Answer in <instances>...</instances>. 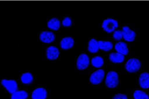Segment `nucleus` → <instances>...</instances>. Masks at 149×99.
<instances>
[{
	"instance_id": "nucleus-12",
	"label": "nucleus",
	"mask_w": 149,
	"mask_h": 99,
	"mask_svg": "<svg viewBox=\"0 0 149 99\" xmlns=\"http://www.w3.org/2000/svg\"><path fill=\"white\" fill-rule=\"evenodd\" d=\"M74 41L72 37H66L62 39L60 43V46L62 49L67 50L70 48L73 45Z\"/></svg>"
},
{
	"instance_id": "nucleus-23",
	"label": "nucleus",
	"mask_w": 149,
	"mask_h": 99,
	"mask_svg": "<svg viewBox=\"0 0 149 99\" xmlns=\"http://www.w3.org/2000/svg\"><path fill=\"white\" fill-rule=\"evenodd\" d=\"M62 23L64 26H69L71 24V20L69 17H66L62 20Z\"/></svg>"
},
{
	"instance_id": "nucleus-24",
	"label": "nucleus",
	"mask_w": 149,
	"mask_h": 99,
	"mask_svg": "<svg viewBox=\"0 0 149 99\" xmlns=\"http://www.w3.org/2000/svg\"><path fill=\"white\" fill-rule=\"evenodd\" d=\"M112 99H127V96L125 94H121V93H118L115 94Z\"/></svg>"
},
{
	"instance_id": "nucleus-11",
	"label": "nucleus",
	"mask_w": 149,
	"mask_h": 99,
	"mask_svg": "<svg viewBox=\"0 0 149 99\" xmlns=\"http://www.w3.org/2000/svg\"><path fill=\"white\" fill-rule=\"evenodd\" d=\"M47 97L46 90L42 87L35 89L31 94L32 99H45Z\"/></svg>"
},
{
	"instance_id": "nucleus-17",
	"label": "nucleus",
	"mask_w": 149,
	"mask_h": 99,
	"mask_svg": "<svg viewBox=\"0 0 149 99\" xmlns=\"http://www.w3.org/2000/svg\"><path fill=\"white\" fill-rule=\"evenodd\" d=\"M99 49L105 51H108L112 48V44L110 41H104L100 40L98 41Z\"/></svg>"
},
{
	"instance_id": "nucleus-16",
	"label": "nucleus",
	"mask_w": 149,
	"mask_h": 99,
	"mask_svg": "<svg viewBox=\"0 0 149 99\" xmlns=\"http://www.w3.org/2000/svg\"><path fill=\"white\" fill-rule=\"evenodd\" d=\"M47 26L54 30H57L60 26V22L56 18H52L47 23Z\"/></svg>"
},
{
	"instance_id": "nucleus-6",
	"label": "nucleus",
	"mask_w": 149,
	"mask_h": 99,
	"mask_svg": "<svg viewBox=\"0 0 149 99\" xmlns=\"http://www.w3.org/2000/svg\"><path fill=\"white\" fill-rule=\"evenodd\" d=\"M104 76V71L102 69H98L93 72L90 77V81L92 84H97L101 82Z\"/></svg>"
},
{
	"instance_id": "nucleus-22",
	"label": "nucleus",
	"mask_w": 149,
	"mask_h": 99,
	"mask_svg": "<svg viewBox=\"0 0 149 99\" xmlns=\"http://www.w3.org/2000/svg\"><path fill=\"white\" fill-rule=\"evenodd\" d=\"M113 37L115 40H119L123 37V33L121 30H116L113 32Z\"/></svg>"
},
{
	"instance_id": "nucleus-5",
	"label": "nucleus",
	"mask_w": 149,
	"mask_h": 99,
	"mask_svg": "<svg viewBox=\"0 0 149 99\" xmlns=\"http://www.w3.org/2000/svg\"><path fill=\"white\" fill-rule=\"evenodd\" d=\"M89 64V59L88 56L85 54H80L77 59L76 66L78 69L83 70L86 68Z\"/></svg>"
},
{
	"instance_id": "nucleus-21",
	"label": "nucleus",
	"mask_w": 149,
	"mask_h": 99,
	"mask_svg": "<svg viewBox=\"0 0 149 99\" xmlns=\"http://www.w3.org/2000/svg\"><path fill=\"white\" fill-rule=\"evenodd\" d=\"M21 81L22 83L24 84H29L33 80V76L29 72L24 73L21 76Z\"/></svg>"
},
{
	"instance_id": "nucleus-18",
	"label": "nucleus",
	"mask_w": 149,
	"mask_h": 99,
	"mask_svg": "<svg viewBox=\"0 0 149 99\" xmlns=\"http://www.w3.org/2000/svg\"><path fill=\"white\" fill-rule=\"evenodd\" d=\"M28 96L26 91L24 90L17 91L11 96V99H26Z\"/></svg>"
},
{
	"instance_id": "nucleus-20",
	"label": "nucleus",
	"mask_w": 149,
	"mask_h": 99,
	"mask_svg": "<svg viewBox=\"0 0 149 99\" xmlns=\"http://www.w3.org/2000/svg\"><path fill=\"white\" fill-rule=\"evenodd\" d=\"M91 64L95 68H100L103 65V59L100 56H94L91 59Z\"/></svg>"
},
{
	"instance_id": "nucleus-4",
	"label": "nucleus",
	"mask_w": 149,
	"mask_h": 99,
	"mask_svg": "<svg viewBox=\"0 0 149 99\" xmlns=\"http://www.w3.org/2000/svg\"><path fill=\"white\" fill-rule=\"evenodd\" d=\"M1 84L6 88L8 92L12 94L17 91V83L14 80L3 79L1 81Z\"/></svg>"
},
{
	"instance_id": "nucleus-15",
	"label": "nucleus",
	"mask_w": 149,
	"mask_h": 99,
	"mask_svg": "<svg viewBox=\"0 0 149 99\" xmlns=\"http://www.w3.org/2000/svg\"><path fill=\"white\" fill-rule=\"evenodd\" d=\"M98 49H99V47H98V41L94 38H91L88 41V51L92 53H95L98 51Z\"/></svg>"
},
{
	"instance_id": "nucleus-19",
	"label": "nucleus",
	"mask_w": 149,
	"mask_h": 99,
	"mask_svg": "<svg viewBox=\"0 0 149 99\" xmlns=\"http://www.w3.org/2000/svg\"><path fill=\"white\" fill-rule=\"evenodd\" d=\"M133 97L134 99H149L148 94L140 90H136L134 91Z\"/></svg>"
},
{
	"instance_id": "nucleus-1",
	"label": "nucleus",
	"mask_w": 149,
	"mask_h": 99,
	"mask_svg": "<svg viewBox=\"0 0 149 99\" xmlns=\"http://www.w3.org/2000/svg\"><path fill=\"white\" fill-rule=\"evenodd\" d=\"M118 75L115 71L109 72L105 78V84L109 88L115 87L118 84Z\"/></svg>"
},
{
	"instance_id": "nucleus-7",
	"label": "nucleus",
	"mask_w": 149,
	"mask_h": 99,
	"mask_svg": "<svg viewBox=\"0 0 149 99\" xmlns=\"http://www.w3.org/2000/svg\"><path fill=\"white\" fill-rule=\"evenodd\" d=\"M123 38L127 41H132L134 40L136 33L133 30H132L127 26H124L122 28Z\"/></svg>"
},
{
	"instance_id": "nucleus-8",
	"label": "nucleus",
	"mask_w": 149,
	"mask_h": 99,
	"mask_svg": "<svg viewBox=\"0 0 149 99\" xmlns=\"http://www.w3.org/2000/svg\"><path fill=\"white\" fill-rule=\"evenodd\" d=\"M40 39L42 42L49 43L55 40V36L53 33L49 31H44L40 33Z\"/></svg>"
},
{
	"instance_id": "nucleus-10",
	"label": "nucleus",
	"mask_w": 149,
	"mask_h": 99,
	"mask_svg": "<svg viewBox=\"0 0 149 99\" xmlns=\"http://www.w3.org/2000/svg\"><path fill=\"white\" fill-rule=\"evenodd\" d=\"M59 50L58 49L54 46H49L47 48L46 55L47 58L49 59L53 60L55 59L59 56Z\"/></svg>"
},
{
	"instance_id": "nucleus-3",
	"label": "nucleus",
	"mask_w": 149,
	"mask_h": 99,
	"mask_svg": "<svg viewBox=\"0 0 149 99\" xmlns=\"http://www.w3.org/2000/svg\"><path fill=\"white\" fill-rule=\"evenodd\" d=\"M118 22L111 18L104 20L102 24V27L107 33H111L114 31L115 29L118 27Z\"/></svg>"
},
{
	"instance_id": "nucleus-13",
	"label": "nucleus",
	"mask_w": 149,
	"mask_h": 99,
	"mask_svg": "<svg viewBox=\"0 0 149 99\" xmlns=\"http://www.w3.org/2000/svg\"><path fill=\"white\" fill-rule=\"evenodd\" d=\"M115 49L117 52L123 55H127L128 53V48L127 45L124 42H118L115 45Z\"/></svg>"
},
{
	"instance_id": "nucleus-2",
	"label": "nucleus",
	"mask_w": 149,
	"mask_h": 99,
	"mask_svg": "<svg viewBox=\"0 0 149 99\" xmlns=\"http://www.w3.org/2000/svg\"><path fill=\"white\" fill-rule=\"evenodd\" d=\"M140 62L137 58H130L126 62L125 64L126 70L130 73H133L138 71L140 68Z\"/></svg>"
},
{
	"instance_id": "nucleus-14",
	"label": "nucleus",
	"mask_w": 149,
	"mask_h": 99,
	"mask_svg": "<svg viewBox=\"0 0 149 99\" xmlns=\"http://www.w3.org/2000/svg\"><path fill=\"white\" fill-rule=\"evenodd\" d=\"M109 60L113 63H120L124 60V55L119 52H112L109 55Z\"/></svg>"
},
{
	"instance_id": "nucleus-9",
	"label": "nucleus",
	"mask_w": 149,
	"mask_h": 99,
	"mask_svg": "<svg viewBox=\"0 0 149 99\" xmlns=\"http://www.w3.org/2000/svg\"><path fill=\"white\" fill-rule=\"evenodd\" d=\"M139 82L140 86L143 89L149 88V73L143 72L140 75Z\"/></svg>"
}]
</instances>
